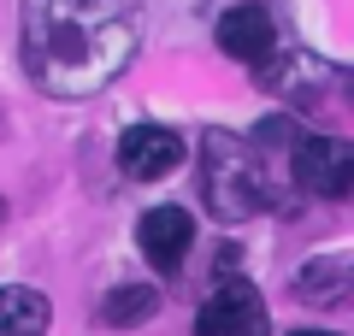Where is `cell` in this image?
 <instances>
[{
    "label": "cell",
    "instance_id": "obj_7",
    "mask_svg": "<svg viewBox=\"0 0 354 336\" xmlns=\"http://www.w3.org/2000/svg\"><path fill=\"white\" fill-rule=\"evenodd\" d=\"M218 48H225L230 59L260 65L266 53L278 48V24H272V12H266V6H230V12L218 18Z\"/></svg>",
    "mask_w": 354,
    "mask_h": 336
},
{
    "label": "cell",
    "instance_id": "obj_10",
    "mask_svg": "<svg viewBox=\"0 0 354 336\" xmlns=\"http://www.w3.org/2000/svg\"><path fill=\"white\" fill-rule=\"evenodd\" d=\"M153 312H160V289H148V283H118L113 295L101 301V319L118 324V330H124V324L153 319Z\"/></svg>",
    "mask_w": 354,
    "mask_h": 336
},
{
    "label": "cell",
    "instance_id": "obj_8",
    "mask_svg": "<svg viewBox=\"0 0 354 336\" xmlns=\"http://www.w3.org/2000/svg\"><path fill=\"white\" fill-rule=\"evenodd\" d=\"M295 295L307 307H342L348 301V254H319L295 272Z\"/></svg>",
    "mask_w": 354,
    "mask_h": 336
},
{
    "label": "cell",
    "instance_id": "obj_5",
    "mask_svg": "<svg viewBox=\"0 0 354 336\" xmlns=\"http://www.w3.org/2000/svg\"><path fill=\"white\" fill-rule=\"evenodd\" d=\"M118 165L136 183H160V177H171L183 165V136L171 124H130L118 136Z\"/></svg>",
    "mask_w": 354,
    "mask_h": 336
},
{
    "label": "cell",
    "instance_id": "obj_12",
    "mask_svg": "<svg viewBox=\"0 0 354 336\" xmlns=\"http://www.w3.org/2000/svg\"><path fill=\"white\" fill-rule=\"evenodd\" d=\"M0 224H6V207H0Z\"/></svg>",
    "mask_w": 354,
    "mask_h": 336
},
{
    "label": "cell",
    "instance_id": "obj_4",
    "mask_svg": "<svg viewBox=\"0 0 354 336\" xmlns=\"http://www.w3.org/2000/svg\"><path fill=\"white\" fill-rule=\"evenodd\" d=\"M195 336H266V301L254 283L225 277L195 312Z\"/></svg>",
    "mask_w": 354,
    "mask_h": 336
},
{
    "label": "cell",
    "instance_id": "obj_6",
    "mask_svg": "<svg viewBox=\"0 0 354 336\" xmlns=\"http://www.w3.org/2000/svg\"><path fill=\"white\" fill-rule=\"evenodd\" d=\"M136 242H142V260L153 265V272L171 277L177 265L189 260V242H195V218L183 207H148L136 218Z\"/></svg>",
    "mask_w": 354,
    "mask_h": 336
},
{
    "label": "cell",
    "instance_id": "obj_1",
    "mask_svg": "<svg viewBox=\"0 0 354 336\" xmlns=\"http://www.w3.org/2000/svg\"><path fill=\"white\" fill-rule=\"evenodd\" d=\"M136 0H24V24H18L24 71L59 100L106 88L136 59Z\"/></svg>",
    "mask_w": 354,
    "mask_h": 336
},
{
    "label": "cell",
    "instance_id": "obj_3",
    "mask_svg": "<svg viewBox=\"0 0 354 336\" xmlns=\"http://www.w3.org/2000/svg\"><path fill=\"white\" fill-rule=\"evenodd\" d=\"M283 183L295 195H319V200H342L354 189V148L337 136H295L290 160H283Z\"/></svg>",
    "mask_w": 354,
    "mask_h": 336
},
{
    "label": "cell",
    "instance_id": "obj_11",
    "mask_svg": "<svg viewBox=\"0 0 354 336\" xmlns=\"http://www.w3.org/2000/svg\"><path fill=\"white\" fill-rule=\"evenodd\" d=\"M290 336H337V330H290Z\"/></svg>",
    "mask_w": 354,
    "mask_h": 336
},
{
    "label": "cell",
    "instance_id": "obj_9",
    "mask_svg": "<svg viewBox=\"0 0 354 336\" xmlns=\"http://www.w3.org/2000/svg\"><path fill=\"white\" fill-rule=\"evenodd\" d=\"M48 295L41 289H24V283H6L0 289V336H48Z\"/></svg>",
    "mask_w": 354,
    "mask_h": 336
},
{
    "label": "cell",
    "instance_id": "obj_2",
    "mask_svg": "<svg viewBox=\"0 0 354 336\" xmlns=\"http://www.w3.org/2000/svg\"><path fill=\"white\" fill-rule=\"evenodd\" d=\"M201 195L207 212L225 224H242L266 207V189H260V165H254V148L230 130H207L201 142Z\"/></svg>",
    "mask_w": 354,
    "mask_h": 336
}]
</instances>
